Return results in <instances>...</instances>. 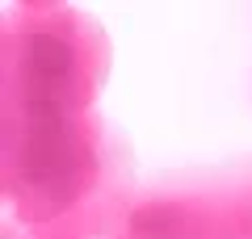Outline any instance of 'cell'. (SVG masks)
Instances as JSON below:
<instances>
[{"label": "cell", "mask_w": 252, "mask_h": 239, "mask_svg": "<svg viewBox=\"0 0 252 239\" xmlns=\"http://www.w3.org/2000/svg\"><path fill=\"white\" fill-rule=\"evenodd\" d=\"M114 46L93 13L67 0L4 4L0 89L4 109L89 114L109 80Z\"/></svg>", "instance_id": "cell-2"}, {"label": "cell", "mask_w": 252, "mask_h": 239, "mask_svg": "<svg viewBox=\"0 0 252 239\" xmlns=\"http://www.w3.org/2000/svg\"><path fill=\"white\" fill-rule=\"evenodd\" d=\"M227 189H231L235 227H240L244 239H252V164H244L240 172H231V177H227Z\"/></svg>", "instance_id": "cell-4"}, {"label": "cell", "mask_w": 252, "mask_h": 239, "mask_svg": "<svg viewBox=\"0 0 252 239\" xmlns=\"http://www.w3.org/2000/svg\"><path fill=\"white\" fill-rule=\"evenodd\" d=\"M235 239H244V235H235Z\"/></svg>", "instance_id": "cell-6"}, {"label": "cell", "mask_w": 252, "mask_h": 239, "mask_svg": "<svg viewBox=\"0 0 252 239\" xmlns=\"http://www.w3.org/2000/svg\"><path fill=\"white\" fill-rule=\"evenodd\" d=\"M0 189L9 218L21 227H63L109 239L135 193L130 151L97 109H4Z\"/></svg>", "instance_id": "cell-1"}, {"label": "cell", "mask_w": 252, "mask_h": 239, "mask_svg": "<svg viewBox=\"0 0 252 239\" xmlns=\"http://www.w3.org/2000/svg\"><path fill=\"white\" fill-rule=\"evenodd\" d=\"M0 239H89V235H76V231H63V227H21L9 218Z\"/></svg>", "instance_id": "cell-5"}, {"label": "cell", "mask_w": 252, "mask_h": 239, "mask_svg": "<svg viewBox=\"0 0 252 239\" xmlns=\"http://www.w3.org/2000/svg\"><path fill=\"white\" fill-rule=\"evenodd\" d=\"M231 189L210 177H164L135 189L109 239H235Z\"/></svg>", "instance_id": "cell-3"}]
</instances>
